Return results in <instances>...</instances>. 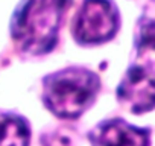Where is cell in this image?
Segmentation results:
<instances>
[{"instance_id":"8992f818","label":"cell","mask_w":155,"mask_h":146,"mask_svg":"<svg viewBox=\"0 0 155 146\" xmlns=\"http://www.w3.org/2000/svg\"><path fill=\"white\" fill-rule=\"evenodd\" d=\"M31 128L25 117L0 111V146H29Z\"/></svg>"},{"instance_id":"52a82bcc","label":"cell","mask_w":155,"mask_h":146,"mask_svg":"<svg viewBox=\"0 0 155 146\" xmlns=\"http://www.w3.org/2000/svg\"><path fill=\"white\" fill-rule=\"evenodd\" d=\"M41 143L43 146H73V138L70 134L62 132L61 129L47 132L41 135Z\"/></svg>"},{"instance_id":"5b68a950","label":"cell","mask_w":155,"mask_h":146,"mask_svg":"<svg viewBox=\"0 0 155 146\" xmlns=\"http://www.w3.org/2000/svg\"><path fill=\"white\" fill-rule=\"evenodd\" d=\"M91 146H149L150 129L138 128L123 119L113 117L99 122L88 131Z\"/></svg>"},{"instance_id":"277c9868","label":"cell","mask_w":155,"mask_h":146,"mask_svg":"<svg viewBox=\"0 0 155 146\" xmlns=\"http://www.w3.org/2000/svg\"><path fill=\"white\" fill-rule=\"evenodd\" d=\"M153 53H137V61L129 65L117 85V99L134 114L149 113L155 99Z\"/></svg>"},{"instance_id":"3957f363","label":"cell","mask_w":155,"mask_h":146,"mask_svg":"<svg viewBox=\"0 0 155 146\" xmlns=\"http://www.w3.org/2000/svg\"><path fill=\"white\" fill-rule=\"evenodd\" d=\"M119 11L111 0H85L73 22V37L84 44H102L119 31Z\"/></svg>"},{"instance_id":"6da1fadb","label":"cell","mask_w":155,"mask_h":146,"mask_svg":"<svg viewBox=\"0 0 155 146\" xmlns=\"http://www.w3.org/2000/svg\"><path fill=\"white\" fill-rule=\"evenodd\" d=\"M68 0H23L11 22L18 50L40 56L53 50Z\"/></svg>"},{"instance_id":"7a4b0ae2","label":"cell","mask_w":155,"mask_h":146,"mask_svg":"<svg viewBox=\"0 0 155 146\" xmlns=\"http://www.w3.org/2000/svg\"><path fill=\"white\" fill-rule=\"evenodd\" d=\"M99 90L97 73L85 67H65L43 79L41 99L53 116L73 120L94 104Z\"/></svg>"}]
</instances>
